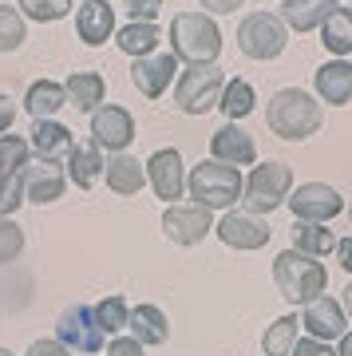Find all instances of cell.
I'll return each instance as SVG.
<instances>
[{"label":"cell","mask_w":352,"mask_h":356,"mask_svg":"<svg viewBox=\"0 0 352 356\" xmlns=\"http://www.w3.org/2000/svg\"><path fill=\"white\" fill-rule=\"evenodd\" d=\"M340 0H285L281 4V20H285V28H293V32H313V28H321L328 20V13H337Z\"/></svg>","instance_id":"cb8c5ba5"},{"label":"cell","mask_w":352,"mask_h":356,"mask_svg":"<svg viewBox=\"0 0 352 356\" xmlns=\"http://www.w3.org/2000/svg\"><path fill=\"white\" fill-rule=\"evenodd\" d=\"M56 341L63 348H76L83 356H99L103 348V329L95 325V313L91 305H67L56 321Z\"/></svg>","instance_id":"ba28073f"},{"label":"cell","mask_w":352,"mask_h":356,"mask_svg":"<svg viewBox=\"0 0 352 356\" xmlns=\"http://www.w3.org/2000/svg\"><path fill=\"white\" fill-rule=\"evenodd\" d=\"M103 147L95 139H83V143H72V151H67V182H76L79 191H91L95 186V178L103 175Z\"/></svg>","instance_id":"ac0fdd59"},{"label":"cell","mask_w":352,"mask_h":356,"mask_svg":"<svg viewBox=\"0 0 352 356\" xmlns=\"http://www.w3.org/2000/svg\"><path fill=\"white\" fill-rule=\"evenodd\" d=\"M301 325L309 329V337H317V341H340L344 337V309H340V301H333V297H317V301H309L301 313Z\"/></svg>","instance_id":"2e32d148"},{"label":"cell","mask_w":352,"mask_h":356,"mask_svg":"<svg viewBox=\"0 0 352 356\" xmlns=\"http://www.w3.org/2000/svg\"><path fill=\"white\" fill-rule=\"evenodd\" d=\"M13 119H16V107H13V99H8V95H0V135H4V131L13 127Z\"/></svg>","instance_id":"7bdbcfd3"},{"label":"cell","mask_w":352,"mask_h":356,"mask_svg":"<svg viewBox=\"0 0 352 356\" xmlns=\"http://www.w3.org/2000/svg\"><path fill=\"white\" fill-rule=\"evenodd\" d=\"M175 72H178L175 51H170V56H166V51H151V56H138L135 64H131V83H135L147 99H159V95L170 88Z\"/></svg>","instance_id":"5bb4252c"},{"label":"cell","mask_w":352,"mask_h":356,"mask_svg":"<svg viewBox=\"0 0 352 356\" xmlns=\"http://www.w3.org/2000/svg\"><path fill=\"white\" fill-rule=\"evenodd\" d=\"M337 356H352V332H344V337H340V348H337Z\"/></svg>","instance_id":"f6af8a7d"},{"label":"cell","mask_w":352,"mask_h":356,"mask_svg":"<svg viewBox=\"0 0 352 356\" xmlns=\"http://www.w3.org/2000/svg\"><path fill=\"white\" fill-rule=\"evenodd\" d=\"M103 178H107V186H111L115 194L131 198V194H138L147 186V166L138 163L131 151H115L111 159L103 163Z\"/></svg>","instance_id":"d6986e66"},{"label":"cell","mask_w":352,"mask_h":356,"mask_svg":"<svg viewBox=\"0 0 352 356\" xmlns=\"http://www.w3.org/2000/svg\"><path fill=\"white\" fill-rule=\"evenodd\" d=\"M67 353H72V348H63V344L51 337V341H32L24 356H67Z\"/></svg>","instance_id":"60d3db41"},{"label":"cell","mask_w":352,"mask_h":356,"mask_svg":"<svg viewBox=\"0 0 352 356\" xmlns=\"http://www.w3.org/2000/svg\"><path fill=\"white\" fill-rule=\"evenodd\" d=\"M349 13H352V8H349Z\"/></svg>","instance_id":"681fc988"},{"label":"cell","mask_w":352,"mask_h":356,"mask_svg":"<svg viewBox=\"0 0 352 356\" xmlns=\"http://www.w3.org/2000/svg\"><path fill=\"white\" fill-rule=\"evenodd\" d=\"M163 234L175 245H198L206 234H214V210L198 202H175L163 214Z\"/></svg>","instance_id":"9c48e42d"},{"label":"cell","mask_w":352,"mask_h":356,"mask_svg":"<svg viewBox=\"0 0 352 356\" xmlns=\"http://www.w3.org/2000/svg\"><path fill=\"white\" fill-rule=\"evenodd\" d=\"M76 32L83 44H91V48H99L103 40L115 32V8L107 4V0H83L76 13Z\"/></svg>","instance_id":"7402d4cb"},{"label":"cell","mask_w":352,"mask_h":356,"mask_svg":"<svg viewBox=\"0 0 352 356\" xmlns=\"http://www.w3.org/2000/svg\"><path fill=\"white\" fill-rule=\"evenodd\" d=\"M246 0H202V8H206V16H226L234 13V8H241Z\"/></svg>","instance_id":"b9f144b4"},{"label":"cell","mask_w":352,"mask_h":356,"mask_svg":"<svg viewBox=\"0 0 352 356\" xmlns=\"http://www.w3.org/2000/svg\"><path fill=\"white\" fill-rule=\"evenodd\" d=\"M63 186H67V170L63 163H32L24 166V202L48 206L56 198H63Z\"/></svg>","instance_id":"9a60e30c"},{"label":"cell","mask_w":352,"mask_h":356,"mask_svg":"<svg viewBox=\"0 0 352 356\" xmlns=\"http://www.w3.org/2000/svg\"><path fill=\"white\" fill-rule=\"evenodd\" d=\"M24 206V170H4L0 175V218H13Z\"/></svg>","instance_id":"d6a6232c"},{"label":"cell","mask_w":352,"mask_h":356,"mask_svg":"<svg viewBox=\"0 0 352 356\" xmlns=\"http://www.w3.org/2000/svg\"><path fill=\"white\" fill-rule=\"evenodd\" d=\"M297 341H301V317L285 313V317H277L273 325L265 329V337H262V353H265V356H289Z\"/></svg>","instance_id":"83f0119b"},{"label":"cell","mask_w":352,"mask_h":356,"mask_svg":"<svg viewBox=\"0 0 352 356\" xmlns=\"http://www.w3.org/2000/svg\"><path fill=\"white\" fill-rule=\"evenodd\" d=\"M91 313H95V325H99L103 337H107V332L127 329V313H131V309H127V301L119 297V293H107L99 305H91Z\"/></svg>","instance_id":"1f68e13d"},{"label":"cell","mask_w":352,"mask_h":356,"mask_svg":"<svg viewBox=\"0 0 352 356\" xmlns=\"http://www.w3.org/2000/svg\"><path fill=\"white\" fill-rule=\"evenodd\" d=\"M289 356H337V348H328L325 341H317V337H305V341L293 344Z\"/></svg>","instance_id":"f35d334b"},{"label":"cell","mask_w":352,"mask_h":356,"mask_svg":"<svg viewBox=\"0 0 352 356\" xmlns=\"http://www.w3.org/2000/svg\"><path fill=\"white\" fill-rule=\"evenodd\" d=\"M321 44H325L333 56H349L352 51V13L349 8L328 13V20L321 24Z\"/></svg>","instance_id":"f1b7e54d"},{"label":"cell","mask_w":352,"mask_h":356,"mask_svg":"<svg viewBox=\"0 0 352 356\" xmlns=\"http://www.w3.org/2000/svg\"><path fill=\"white\" fill-rule=\"evenodd\" d=\"M107 356H147V353H143V344H138L135 337H115V341L107 344Z\"/></svg>","instance_id":"ab89813d"},{"label":"cell","mask_w":352,"mask_h":356,"mask_svg":"<svg viewBox=\"0 0 352 356\" xmlns=\"http://www.w3.org/2000/svg\"><path fill=\"white\" fill-rule=\"evenodd\" d=\"M119 51L123 56H151V51H159V24H123L119 28Z\"/></svg>","instance_id":"f546056e"},{"label":"cell","mask_w":352,"mask_h":356,"mask_svg":"<svg viewBox=\"0 0 352 356\" xmlns=\"http://www.w3.org/2000/svg\"><path fill=\"white\" fill-rule=\"evenodd\" d=\"M28 166V139L24 135H0V175Z\"/></svg>","instance_id":"d590c367"},{"label":"cell","mask_w":352,"mask_h":356,"mask_svg":"<svg viewBox=\"0 0 352 356\" xmlns=\"http://www.w3.org/2000/svg\"><path fill=\"white\" fill-rule=\"evenodd\" d=\"M214 234L230 250H262L273 229L265 226V218H257V214L230 210V214H222V222H214Z\"/></svg>","instance_id":"4fadbf2b"},{"label":"cell","mask_w":352,"mask_h":356,"mask_svg":"<svg viewBox=\"0 0 352 356\" xmlns=\"http://www.w3.org/2000/svg\"><path fill=\"white\" fill-rule=\"evenodd\" d=\"M24 44V16L13 4H0V51H16Z\"/></svg>","instance_id":"836d02e7"},{"label":"cell","mask_w":352,"mask_h":356,"mask_svg":"<svg viewBox=\"0 0 352 356\" xmlns=\"http://www.w3.org/2000/svg\"><path fill=\"white\" fill-rule=\"evenodd\" d=\"M16 8L28 20H36V24H51V20H63L67 16L72 0H16Z\"/></svg>","instance_id":"e575fe53"},{"label":"cell","mask_w":352,"mask_h":356,"mask_svg":"<svg viewBox=\"0 0 352 356\" xmlns=\"http://www.w3.org/2000/svg\"><path fill=\"white\" fill-rule=\"evenodd\" d=\"M210 154H214L218 163H230V166H250L257 147H253V135L238 127V123H226L222 131L210 135Z\"/></svg>","instance_id":"ffe728a7"},{"label":"cell","mask_w":352,"mask_h":356,"mask_svg":"<svg viewBox=\"0 0 352 356\" xmlns=\"http://www.w3.org/2000/svg\"><path fill=\"white\" fill-rule=\"evenodd\" d=\"M91 139L107 147V151H131V143H135V119L127 107L119 103H103L91 111Z\"/></svg>","instance_id":"7c38bea8"},{"label":"cell","mask_w":352,"mask_h":356,"mask_svg":"<svg viewBox=\"0 0 352 356\" xmlns=\"http://www.w3.org/2000/svg\"><path fill=\"white\" fill-rule=\"evenodd\" d=\"M273 281L277 293L293 301V305H309L317 301L328 285V269L321 266V257H305L297 250H281L273 257Z\"/></svg>","instance_id":"7a4b0ae2"},{"label":"cell","mask_w":352,"mask_h":356,"mask_svg":"<svg viewBox=\"0 0 352 356\" xmlns=\"http://www.w3.org/2000/svg\"><path fill=\"white\" fill-rule=\"evenodd\" d=\"M170 48H175V60L214 64L222 56V28L206 13H178L170 20Z\"/></svg>","instance_id":"3957f363"},{"label":"cell","mask_w":352,"mask_h":356,"mask_svg":"<svg viewBox=\"0 0 352 356\" xmlns=\"http://www.w3.org/2000/svg\"><path fill=\"white\" fill-rule=\"evenodd\" d=\"M127 337H135L143 348L147 344H163L170 337V321L159 305H135L127 313Z\"/></svg>","instance_id":"603a6c76"},{"label":"cell","mask_w":352,"mask_h":356,"mask_svg":"<svg viewBox=\"0 0 352 356\" xmlns=\"http://www.w3.org/2000/svg\"><path fill=\"white\" fill-rule=\"evenodd\" d=\"M222 67L218 64H190L175 83V103L186 115H206L218 107V95H222Z\"/></svg>","instance_id":"52a82bcc"},{"label":"cell","mask_w":352,"mask_h":356,"mask_svg":"<svg viewBox=\"0 0 352 356\" xmlns=\"http://www.w3.org/2000/svg\"><path fill=\"white\" fill-rule=\"evenodd\" d=\"M190 198L206 210H226V206L241 202V186H246V178H241L238 166L230 163H218V159H206L190 170Z\"/></svg>","instance_id":"277c9868"},{"label":"cell","mask_w":352,"mask_h":356,"mask_svg":"<svg viewBox=\"0 0 352 356\" xmlns=\"http://www.w3.org/2000/svg\"><path fill=\"white\" fill-rule=\"evenodd\" d=\"M265 119H269V127H273L277 139L297 143V139H309V135L321 131L325 111H321L317 95H309V91H301V88H285V91H277L273 99H269Z\"/></svg>","instance_id":"6da1fadb"},{"label":"cell","mask_w":352,"mask_h":356,"mask_svg":"<svg viewBox=\"0 0 352 356\" xmlns=\"http://www.w3.org/2000/svg\"><path fill=\"white\" fill-rule=\"evenodd\" d=\"M337 254H340V266H344V273H352V238L337 242Z\"/></svg>","instance_id":"ee69618b"},{"label":"cell","mask_w":352,"mask_h":356,"mask_svg":"<svg viewBox=\"0 0 352 356\" xmlns=\"http://www.w3.org/2000/svg\"><path fill=\"white\" fill-rule=\"evenodd\" d=\"M289 210L297 222H333V218L344 210V198H340L328 182H305L289 194Z\"/></svg>","instance_id":"30bf717a"},{"label":"cell","mask_w":352,"mask_h":356,"mask_svg":"<svg viewBox=\"0 0 352 356\" xmlns=\"http://www.w3.org/2000/svg\"><path fill=\"white\" fill-rule=\"evenodd\" d=\"M289 194H293V166L269 159V163L253 166V175L246 178V186H241V202H246V214L265 218V214H273Z\"/></svg>","instance_id":"5b68a950"},{"label":"cell","mask_w":352,"mask_h":356,"mask_svg":"<svg viewBox=\"0 0 352 356\" xmlns=\"http://www.w3.org/2000/svg\"><path fill=\"white\" fill-rule=\"evenodd\" d=\"M63 83H56V79H36V83H28L24 91V111L32 115V119H51V115L63 107Z\"/></svg>","instance_id":"484cf974"},{"label":"cell","mask_w":352,"mask_h":356,"mask_svg":"<svg viewBox=\"0 0 352 356\" xmlns=\"http://www.w3.org/2000/svg\"><path fill=\"white\" fill-rule=\"evenodd\" d=\"M28 151L36 154L40 163H63L67 151H72V131L56 123V119H32V131H28Z\"/></svg>","instance_id":"e0dca14e"},{"label":"cell","mask_w":352,"mask_h":356,"mask_svg":"<svg viewBox=\"0 0 352 356\" xmlns=\"http://www.w3.org/2000/svg\"><path fill=\"white\" fill-rule=\"evenodd\" d=\"M147 182H151V191L163 198V202L175 206L182 194H186V166H182V154L175 147H163V151H154L147 159Z\"/></svg>","instance_id":"8fae6325"},{"label":"cell","mask_w":352,"mask_h":356,"mask_svg":"<svg viewBox=\"0 0 352 356\" xmlns=\"http://www.w3.org/2000/svg\"><path fill=\"white\" fill-rule=\"evenodd\" d=\"M340 309H349V317H352V281H349V289H344V305Z\"/></svg>","instance_id":"bcb514c9"},{"label":"cell","mask_w":352,"mask_h":356,"mask_svg":"<svg viewBox=\"0 0 352 356\" xmlns=\"http://www.w3.org/2000/svg\"><path fill=\"white\" fill-rule=\"evenodd\" d=\"M24 254V229L13 218H0V266H8Z\"/></svg>","instance_id":"8d00e7d4"},{"label":"cell","mask_w":352,"mask_h":356,"mask_svg":"<svg viewBox=\"0 0 352 356\" xmlns=\"http://www.w3.org/2000/svg\"><path fill=\"white\" fill-rule=\"evenodd\" d=\"M313 79H317V99L321 103L344 107L352 99V60H328L313 72Z\"/></svg>","instance_id":"44dd1931"},{"label":"cell","mask_w":352,"mask_h":356,"mask_svg":"<svg viewBox=\"0 0 352 356\" xmlns=\"http://www.w3.org/2000/svg\"><path fill=\"white\" fill-rule=\"evenodd\" d=\"M293 250L305 257H325L337 250V234L321 222H293Z\"/></svg>","instance_id":"4316f807"},{"label":"cell","mask_w":352,"mask_h":356,"mask_svg":"<svg viewBox=\"0 0 352 356\" xmlns=\"http://www.w3.org/2000/svg\"><path fill=\"white\" fill-rule=\"evenodd\" d=\"M0 356H13V353H8V348H0Z\"/></svg>","instance_id":"7dc6e473"},{"label":"cell","mask_w":352,"mask_h":356,"mask_svg":"<svg viewBox=\"0 0 352 356\" xmlns=\"http://www.w3.org/2000/svg\"><path fill=\"white\" fill-rule=\"evenodd\" d=\"M222 115H230V119H241V115L253 111V83L250 79H230L226 88H222Z\"/></svg>","instance_id":"4dcf8cb0"},{"label":"cell","mask_w":352,"mask_h":356,"mask_svg":"<svg viewBox=\"0 0 352 356\" xmlns=\"http://www.w3.org/2000/svg\"><path fill=\"white\" fill-rule=\"evenodd\" d=\"M63 91H67L72 107H79L83 115H91L103 103V95H107V83H103L99 72H72V76L63 79Z\"/></svg>","instance_id":"d4e9b609"},{"label":"cell","mask_w":352,"mask_h":356,"mask_svg":"<svg viewBox=\"0 0 352 356\" xmlns=\"http://www.w3.org/2000/svg\"><path fill=\"white\" fill-rule=\"evenodd\" d=\"M289 44V28L277 13H250L238 24V48L250 60H277Z\"/></svg>","instance_id":"8992f818"},{"label":"cell","mask_w":352,"mask_h":356,"mask_svg":"<svg viewBox=\"0 0 352 356\" xmlns=\"http://www.w3.org/2000/svg\"><path fill=\"white\" fill-rule=\"evenodd\" d=\"M123 8H127V24H154L163 0H123Z\"/></svg>","instance_id":"74e56055"},{"label":"cell","mask_w":352,"mask_h":356,"mask_svg":"<svg viewBox=\"0 0 352 356\" xmlns=\"http://www.w3.org/2000/svg\"><path fill=\"white\" fill-rule=\"evenodd\" d=\"M349 218H352V206H349Z\"/></svg>","instance_id":"c3c4849f"}]
</instances>
